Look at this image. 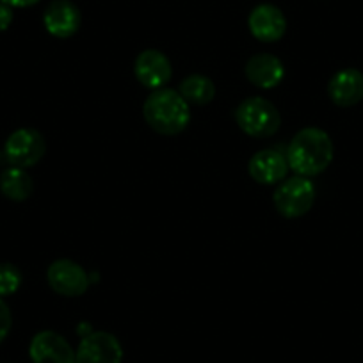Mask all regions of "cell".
<instances>
[{"instance_id":"cell-16","label":"cell","mask_w":363,"mask_h":363,"mask_svg":"<svg viewBox=\"0 0 363 363\" xmlns=\"http://www.w3.org/2000/svg\"><path fill=\"white\" fill-rule=\"evenodd\" d=\"M182 99L193 106H205L211 102L216 95V87L211 79L203 75H191L187 77L180 86Z\"/></svg>"},{"instance_id":"cell-6","label":"cell","mask_w":363,"mask_h":363,"mask_svg":"<svg viewBox=\"0 0 363 363\" xmlns=\"http://www.w3.org/2000/svg\"><path fill=\"white\" fill-rule=\"evenodd\" d=\"M123 349L114 335L91 331L82 338L75 352V363H121Z\"/></svg>"},{"instance_id":"cell-8","label":"cell","mask_w":363,"mask_h":363,"mask_svg":"<svg viewBox=\"0 0 363 363\" xmlns=\"http://www.w3.org/2000/svg\"><path fill=\"white\" fill-rule=\"evenodd\" d=\"M33 363H75V351L55 331H40L30 342Z\"/></svg>"},{"instance_id":"cell-13","label":"cell","mask_w":363,"mask_h":363,"mask_svg":"<svg viewBox=\"0 0 363 363\" xmlns=\"http://www.w3.org/2000/svg\"><path fill=\"white\" fill-rule=\"evenodd\" d=\"M247 171L255 182L271 186V184H277L281 178H285L289 164L281 153L274 152V150H262L257 155L251 157Z\"/></svg>"},{"instance_id":"cell-19","label":"cell","mask_w":363,"mask_h":363,"mask_svg":"<svg viewBox=\"0 0 363 363\" xmlns=\"http://www.w3.org/2000/svg\"><path fill=\"white\" fill-rule=\"evenodd\" d=\"M13 22V11L9 6L0 2V30H6Z\"/></svg>"},{"instance_id":"cell-14","label":"cell","mask_w":363,"mask_h":363,"mask_svg":"<svg viewBox=\"0 0 363 363\" xmlns=\"http://www.w3.org/2000/svg\"><path fill=\"white\" fill-rule=\"evenodd\" d=\"M284 73L285 69L281 61L271 54L253 55L246 65V75L250 82L262 89L277 87L284 79Z\"/></svg>"},{"instance_id":"cell-1","label":"cell","mask_w":363,"mask_h":363,"mask_svg":"<svg viewBox=\"0 0 363 363\" xmlns=\"http://www.w3.org/2000/svg\"><path fill=\"white\" fill-rule=\"evenodd\" d=\"M333 160V143L330 135L315 127L303 128L296 134L287 150V164L299 177L320 174Z\"/></svg>"},{"instance_id":"cell-18","label":"cell","mask_w":363,"mask_h":363,"mask_svg":"<svg viewBox=\"0 0 363 363\" xmlns=\"http://www.w3.org/2000/svg\"><path fill=\"white\" fill-rule=\"evenodd\" d=\"M11 324H13L11 310H9V306L6 305L4 299L0 298V342L8 337V333L11 331Z\"/></svg>"},{"instance_id":"cell-20","label":"cell","mask_w":363,"mask_h":363,"mask_svg":"<svg viewBox=\"0 0 363 363\" xmlns=\"http://www.w3.org/2000/svg\"><path fill=\"white\" fill-rule=\"evenodd\" d=\"M0 2L9 8H30V6L38 4L40 0H0Z\"/></svg>"},{"instance_id":"cell-15","label":"cell","mask_w":363,"mask_h":363,"mask_svg":"<svg viewBox=\"0 0 363 363\" xmlns=\"http://www.w3.org/2000/svg\"><path fill=\"white\" fill-rule=\"evenodd\" d=\"M33 178L22 167H8L0 174V191L13 201H23L33 194Z\"/></svg>"},{"instance_id":"cell-11","label":"cell","mask_w":363,"mask_h":363,"mask_svg":"<svg viewBox=\"0 0 363 363\" xmlns=\"http://www.w3.org/2000/svg\"><path fill=\"white\" fill-rule=\"evenodd\" d=\"M135 77L143 86L159 89L171 79V65L159 50H145L138 55L134 66Z\"/></svg>"},{"instance_id":"cell-12","label":"cell","mask_w":363,"mask_h":363,"mask_svg":"<svg viewBox=\"0 0 363 363\" xmlns=\"http://www.w3.org/2000/svg\"><path fill=\"white\" fill-rule=\"evenodd\" d=\"M328 95L338 107H352L363 99V75L354 68L335 73L328 84Z\"/></svg>"},{"instance_id":"cell-3","label":"cell","mask_w":363,"mask_h":363,"mask_svg":"<svg viewBox=\"0 0 363 363\" xmlns=\"http://www.w3.org/2000/svg\"><path fill=\"white\" fill-rule=\"evenodd\" d=\"M237 123L251 138H271L281 125L280 113L269 100L253 96L244 100L235 113Z\"/></svg>"},{"instance_id":"cell-4","label":"cell","mask_w":363,"mask_h":363,"mask_svg":"<svg viewBox=\"0 0 363 363\" xmlns=\"http://www.w3.org/2000/svg\"><path fill=\"white\" fill-rule=\"evenodd\" d=\"M315 187L305 177H294L284 182L274 193V207L285 218H299L312 208Z\"/></svg>"},{"instance_id":"cell-5","label":"cell","mask_w":363,"mask_h":363,"mask_svg":"<svg viewBox=\"0 0 363 363\" xmlns=\"http://www.w3.org/2000/svg\"><path fill=\"white\" fill-rule=\"evenodd\" d=\"M45 150L47 145L40 132L34 128H20L13 132L6 141L4 157L11 166L26 169L40 162L41 157L45 155Z\"/></svg>"},{"instance_id":"cell-17","label":"cell","mask_w":363,"mask_h":363,"mask_svg":"<svg viewBox=\"0 0 363 363\" xmlns=\"http://www.w3.org/2000/svg\"><path fill=\"white\" fill-rule=\"evenodd\" d=\"M22 285V272L13 264H0V298L11 296Z\"/></svg>"},{"instance_id":"cell-7","label":"cell","mask_w":363,"mask_h":363,"mask_svg":"<svg viewBox=\"0 0 363 363\" xmlns=\"http://www.w3.org/2000/svg\"><path fill=\"white\" fill-rule=\"evenodd\" d=\"M48 285L59 296L75 298L82 296L89 287V278L79 264L72 260H57L48 267Z\"/></svg>"},{"instance_id":"cell-2","label":"cell","mask_w":363,"mask_h":363,"mask_svg":"<svg viewBox=\"0 0 363 363\" xmlns=\"http://www.w3.org/2000/svg\"><path fill=\"white\" fill-rule=\"evenodd\" d=\"M143 114L150 127L162 135H177L189 125V104L174 89H159L146 99Z\"/></svg>"},{"instance_id":"cell-10","label":"cell","mask_w":363,"mask_h":363,"mask_svg":"<svg viewBox=\"0 0 363 363\" xmlns=\"http://www.w3.org/2000/svg\"><path fill=\"white\" fill-rule=\"evenodd\" d=\"M45 27L55 38L73 36L80 27V11L69 0H54L43 15Z\"/></svg>"},{"instance_id":"cell-9","label":"cell","mask_w":363,"mask_h":363,"mask_svg":"<svg viewBox=\"0 0 363 363\" xmlns=\"http://www.w3.org/2000/svg\"><path fill=\"white\" fill-rule=\"evenodd\" d=\"M247 26H250L251 34L257 40L272 43V41H278L285 34L287 20H285L284 13L277 6L260 4L251 11Z\"/></svg>"}]
</instances>
